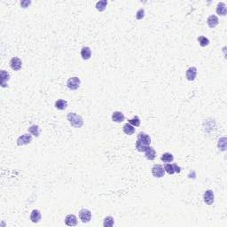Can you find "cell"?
Here are the masks:
<instances>
[{"label": "cell", "mask_w": 227, "mask_h": 227, "mask_svg": "<svg viewBox=\"0 0 227 227\" xmlns=\"http://www.w3.org/2000/svg\"><path fill=\"white\" fill-rule=\"evenodd\" d=\"M79 218L83 223H89L91 219V212L87 209H83L79 211Z\"/></svg>", "instance_id": "cell-5"}, {"label": "cell", "mask_w": 227, "mask_h": 227, "mask_svg": "<svg viewBox=\"0 0 227 227\" xmlns=\"http://www.w3.org/2000/svg\"><path fill=\"white\" fill-rule=\"evenodd\" d=\"M41 212L38 210H34L30 214V220L33 223H38L41 220Z\"/></svg>", "instance_id": "cell-17"}, {"label": "cell", "mask_w": 227, "mask_h": 227, "mask_svg": "<svg viewBox=\"0 0 227 227\" xmlns=\"http://www.w3.org/2000/svg\"><path fill=\"white\" fill-rule=\"evenodd\" d=\"M207 23H208V25H209L210 28H216V26L218 25L219 20H218V18H217L216 15L212 14V15H210V16L208 17V19H207Z\"/></svg>", "instance_id": "cell-10"}, {"label": "cell", "mask_w": 227, "mask_h": 227, "mask_svg": "<svg viewBox=\"0 0 227 227\" xmlns=\"http://www.w3.org/2000/svg\"><path fill=\"white\" fill-rule=\"evenodd\" d=\"M122 131L127 135H132L133 133L135 132V128L130 123H125L122 127Z\"/></svg>", "instance_id": "cell-19"}, {"label": "cell", "mask_w": 227, "mask_h": 227, "mask_svg": "<svg viewBox=\"0 0 227 227\" xmlns=\"http://www.w3.org/2000/svg\"><path fill=\"white\" fill-rule=\"evenodd\" d=\"M152 174H153L154 177H157V178L163 177L164 174H165L164 168H163V166L160 165V164H155L152 168Z\"/></svg>", "instance_id": "cell-3"}, {"label": "cell", "mask_w": 227, "mask_h": 227, "mask_svg": "<svg viewBox=\"0 0 227 227\" xmlns=\"http://www.w3.org/2000/svg\"><path fill=\"white\" fill-rule=\"evenodd\" d=\"M31 4V1L29 0H24V1H22L21 2V6L22 8H28V6Z\"/></svg>", "instance_id": "cell-29"}, {"label": "cell", "mask_w": 227, "mask_h": 227, "mask_svg": "<svg viewBox=\"0 0 227 227\" xmlns=\"http://www.w3.org/2000/svg\"><path fill=\"white\" fill-rule=\"evenodd\" d=\"M144 17H145V10L143 8H141V9H139V11L137 12V13H136V19H137V20H142Z\"/></svg>", "instance_id": "cell-28"}, {"label": "cell", "mask_w": 227, "mask_h": 227, "mask_svg": "<svg viewBox=\"0 0 227 227\" xmlns=\"http://www.w3.org/2000/svg\"><path fill=\"white\" fill-rule=\"evenodd\" d=\"M218 148L221 149L222 151H225L226 150V138H221L218 140V145H217Z\"/></svg>", "instance_id": "cell-26"}, {"label": "cell", "mask_w": 227, "mask_h": 227, "mask_svg": "<svg viewBox=\"0 0 227 227\" xmlns=\"http://www.w3.org/2000/svg\"><path fill=\"white\" fill-rule=\"evenodd\" d=\"M10 67L12 70L14 71H19L22 67V61L20 58L18 57H13L10 61Z\"/></svg>", "instance_id": "cell-7"}, {"label": "cell", "mask_w": 227, "mask_h": 227, "mask_svg": "<svg viewBox=\"0 0 227 227\" xmlns=\"http://www.w3.org/2000/svg\"><path fill=\"white\" fill-rule=\"evenodd\" d=\"M203 199L204 202L208 205H212L214 203V193L212 190H207L204 194H203Z\"/></svg>", "instance_id": "cell-8"}, {"label": "cell", "mask_w": 227, "mask_h": 227, "mask_svg": "<svg viewBox=\"0 0 227 227\" xmlns=\"http://www.w3.org/2000/svg\"><path fill=\"white\" fill-rule=\"evenodd\" d=\"M173 167H174L175 172H177V173H180L181 172V168L179 166H177V164H173Z\"/></svg>", "instance_id": "cell-30"}, {"label": "cell", "mask_w": 227, "mask_h": 227, "mask_svg": "<svg viewBox=\"0 0 227 227\" xmlns=\"http://www.w3.org/2000/svg\"><path fill=\"white\" fill-rule=\"evenodd\" d=\"M124 119H125L124 115L122 114V112H120V111H116L112 115V120L115 122H117V123L123 122Z\"/></svg>", "instance_id": "cell-13"}, {"label": "cell", "mask_w": 227, "mask_h": 227, "mask_svg": "<svg viewBox=\"0 0 227 227\" xmlns=\"http://www.w3.org/2000/svg\"><path fill=\"white\" fill-rule=\"evenodd\" d=\"M55 107L59 110H65L67 107V102L64 100H58L55 102Z\"/></svg>", "instance_id": "cell-18"}, {"label": "cell", "mask_w": 227, "mask_h": 227, "mask_svg": "<svg viewBox=\"0 0 227 227\" xmlns=\"http://www.w3.org/2000/svg\"><path fill=\"white\" fill-rule=\"evenodd\" d=\"M186 78L188 81H194L197 76V68L195 67H191L186 70Z\"/></svg>", "instance_id": "cell-11"}, {"label": "cell", "mask_w": 227, "mask_h": 227, "mask_svg": "<svg viewBox=\"0 0 227 227\" xmlns=\"http://www.w3.org/2000/svg\"><path fill=\"white\" fill-rule=\"evenodd\" d=\"M31 141H32V136L30 134H23L17 139V145L19 146H22L24 145H28L31 143Z\"/></svg>", "instance_id": "cell-6"}, {"label": "cell", "mask_w": 227, "mask_h": 227, "mask_svg": "<svg viewBox=\"0 0 227 227\" xmlns=\"http://www.w3.org/2000/svg\"><path fill=\"white\" fill-rule=\"evenodd\" d=\"M161 160L163 162H166V163H169V162H171L174 160V156L173 155H171L170 153H164L163 155H161Z\"/></svg>", "instance_id": "cell-21"}, {"label": "cell", "mask_w": 227, "mask_h": 227, "mask_svg": "<svg viewBox=\"0 0 227 227\" xmlns=\"http://www.w3.org/2000/svg\"><path fill=\"white\" fill-rule=\"evenodd\" d=\"M107 3H108L107 0H100L99 2H97V4H96V9L100 12L105 11L106 7L107 6Z\"/></svg>", "instance_id": "cell-20"}, {"label": "cell", "mask_w": 227, "mask_h": 227, "mask_svg": "<svg viewBox=\"0 0 227 227\" xmlns=\"http://www.w3.org/2000/svg\"><path fill=\"white\" fill-rule=\"evenodd\" d=\"M164 170L165 172H167L168 174L170 175H173L175 173V170H174V167H173V164H170V163H167L164 165Z\"/></svg>", "instance_id": "cell-27"}, {"label": "cell", "mask_w": 227, "mask_h": 227, "mask_svg": "<svg viewBox=\"0 0 227 227\" xmlns=\"http://www.w3.org/2000/svg\"><path fill=\"white\" fill-rule=\"evenodd\" d=\"M28 132L30 133V134H32L34 135L35 137H39V134H40V131H39V126L38 125H36V124H34L32 126H30V127L28 128Z\"/></svg>", "instance_id": "cell-22"}, {"label": "cell", "mask_w": 227, "mask_h": 227, "mask_svg": "<svg viewBox=\"0 0 227 227\" xmlns=\"http://www.w3.org/2000/svg\"><path fill=\"white\" fill-rule=\"evenodd\" d=\"M137 142H139L140 144L145 145L146 146H149L151 144V139H150L149 135L144 132L139 133L138 138H137Z\"/></svg>", "instance_id": "cell-4"}, {"label": "cell", "mask_w": 227, "mask_h": 227, "mask_svg": "<svg viewBox=\"0 0 227 227\" xmlns=\"http://www.w3.org/2000/svg\"><path fill=\"white\" fill-rule=\"evenodd\" d=\"M114 224H115V219H114V217H112V216H106L104 218V222H103V225L104 227H112L114 225Z\"/></svg>", "instance_id": "cell-23"}, {"label": "cell", "mask_w": 227, "mask_h": 227, "mask_svg": "<svg viewBox=\"0 0 227 227\" xmlns=\"http://www.w3.org/2000/svg\"><path fill=\"white\" fill-rule=\"evenodd\" d=\"M0 77H1V81H0L1 85H2V87L5 88V87L7 86L6 83H7V82L9 81V79H10V75H9V73L6 72V70H1Z\"/></svg>", "instance_id": "cell-12"}, {"label": "cell", "mask_w": 227, "mask_h": 227, "mask_svg": "<svg viewBox=\"0 0 227 227\" xmlns=\"http://www.w3.org/2000/svg\"><path fill=\"white\" fill-rule=\"evenodd\" d=\"M81 56L84 61H88L91 57V50L88 46L83 47L81 50Z\"/></svg>", "instance_id": "cell-16"}, {"label": "cell", "mask_w": 227, "mask_h": 227, "mask_svg": "<svg viewBox=\"0 0 227 227\" xmlns=\"http://www.w3.org/2000/svg\"><path fill=\"white\" fill-rule=\"evenodd\" d=\"M216 13L221 15V16H225L227 12L226 5L223 2H219L216 6Z\"/></svg>", "instance_id": "cell-14"}, {"label": "cell", "mask_w": 227, "mask_h": 227, "mask_svg": "<svg viewBox=\"0 0 227 227\" xmlns=\"http://www.w3.org/2000/svg\"><path fill=\"white\" fill-rule=\"evenodd\" d=\"M128 123L131 124L132 126H135V127H139L140 125V119H139V116H135L132 119H129L128 120Z\"/></svg>", "instance_id": "cell-25"}, {"label": "cell", "mask_w": 227, "mask_h": 227, "mask_svg": "<svg viewBox=\"0 0 227 227\" xmlns=\"http://www.w3.org/2000/svg\"><path fill=\"white\" fill-rule=\"evenodd\" d=\"M145 155H146V158L147 159V160H149V161H153V160H155V157H156V152H155V150L154 147H152V146H149L146 151L145 152Z\"/></svg>", "instance_id": "cell-15"}, {"label": "cell", "mask_w": 227, "mask_h": 227, "mask_svg": "<svg viewBox=\"0 0 227 227\" xmlns=\"http://www.w3.org/2000/svg\"><path fill=\"white\" fill-rule=\"evenodd\" d=\"M80 84H81V81L80 79L76 76H74V77H70L67 82V88L71 91H76L80 87Z\"/></svg>", "instance_id": "cell-2"}, {"label": "cell", "mask_w": 227, "mask_h": 227, "mask_svg": "<svg viewBox=\"0 0 227 227\" xmlns=\"http://www.w3.org/2000/svg\"><path fill=\"white\" fill-rule=\"evenodd\" d=\"M198 42H199L200 45L201 47H205V46H208L210 44V40L203 36H200L198 37Z\"/></svg>", "instance_id": "cell-24"}, {"label": "cell", "mask_w": 227, "mask_h": 227, "mask_svg": "<svg viewBox=\"0 0 227 227\" xmlns=\"http://www.w3.org/2000/svg\"><path fill=\"white\" fill-rule=\"evenodd\" d=\"M67 118L70 125L74 128H81L83 125V119L80 115H77L76 113H68Z\"/></svg>", "instance_id": "cell-1"}, {"label": "cell", "mask_w": 227, "mask_h": 227, "mask_svg": "<svg viewBox=\"0 0 227 227\" xmlns=\"http://www.w3.org/2000/svg\"><path fill=\"white\" fill-rule=\"evenodd\" d=\"M65 224L67 226H76L77 225V218L73 214H69L65 217Z\"/></svg>", "instance_id": "cell-9"}]
</instances>
